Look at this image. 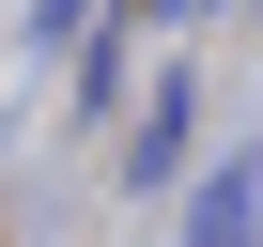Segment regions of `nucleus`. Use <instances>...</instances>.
<instances>
[{"label":"nucleus","mask_w":263,"mask_h":247,"mask_svg":"<svg viewBox=\"0 0 263 247\" xmlns=\"http://www.w3.org/2000/svg\"><path fill=\"white\" fill-rule=\"evenodd\" d=\"M186 247H263V216H248V155H232V170L186 201Z\"/></svg>","instance_id":"nucleus-1"},{"label":"nucleus","mask_w":263,"mask_h":247,"mask_svg":"<svg viewBox=\"0 0 263 247\" xmlns=\"http://www.w3.org/2000/svg\"><path fill=\"white\" fill-rule=\"evenodd\" d=\"M93 31V0H31V47H78Z\"/></svg>","instance_id":"nucleus-3"},{"label":"nucleus","mask_w":263,"mask_h":247,"mask_svg":"<svg viewBox=\"0 0 263 247\" xmlns=\"http://www.w3.org/2000/svg\"><path fill=\"white\" fill-rule=\"evenodd\" d=\"M171 16H201V0H171Z\"/></svg>","instance_id":"nucleus-4"},{"label":"nucleus","mask_w":263,"mask_h":247,"mask_svg":"<svg viewBox=\"0 0 263 247\" xmlns=\"http://www.w3.org/2000/svg\"><path fill=\"white\" fill-rule=\"evenodd\" d=\"M171 170H186V93H155V108H140V186H171Z\"/></svg>","instance_id":"nucleus-2"}]
</instances>
